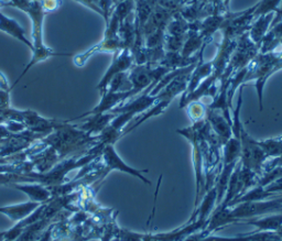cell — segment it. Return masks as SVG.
I'll return each mask as SVG.
<instances>
[{"instance_id":"d6986e66","label":"cell","mask_w":282,"mask_h":241,"mask_svg":"<svg viewBox=\"0 0 282 241\" xmlns=\"http://www.w3.org/2000/svg\"><path fill=\"white\" fill-rule=\"evenodd\" d=\"M2 5H3V3H2V2H0V6H2Z\"/></svg>"},{"instance_id":"3957f363","label":"cell","mask_w":282,"mask_h":241,"mask_svg":"<svg viewBox=\"0 0 282 241\" xmlns=\"http://www.w3.org/2000/svg\"><path fill=\"white\" fill-rule=\"evenodd\" d=\"M201 123V122H200ZM200 123L193 124V126L185 129H178L177 132L181 136L185 137L191 142L193 147V163H194V172H195V203L194 210L199 207L201 201L204 197L206 188L205 174H204V161H203V149L201 144V138L199 132Z\"/></svg>"},{"instance_id":"9c48e42d","label":"cell","mask_w":282,"mask_h":241,"mask_svg":"<svg viewBox=\"0 0 282 241\" xmlns=\"http://www.w3.org/2000/svg\"><path fill=\"white\" fill-rule=\"evenodd\" d=\"M273 18H274V13L259 16L258 17V19L255 22L251 23V26L249 27L247 34L249 39L258 46V49H259V44L261 40L269 31L270 27H271Z\"/></svg>"},{"instance_id":"ac0fdd59","label":"cell","mask_w":282,"mask_h":241,"mask_svg":"<svg viewBox=\"0 0 282 241\" xmlns=\"http://www.w3.org/2000/svg\"><path fill=\"white\" fill-rule=\"evenodd\" d=\"M60 3H61L60 0H42L40 5L43 11H53L59 8Z\"/></svg>"},{"instance_id":"52a82bcc","label":"cell","mask_w":282,"mask_h":241,"mask_svg":"<svg viewBox=\"0 0 282 241\" xmlns=\"http://www.w3.org/2000/svg\"><path fill=\"white\" fill-rule=\"evenodd\" d=\"M213 71H214L213 61L205 62L202 55L199 61H197L195 68L193 69V71H192V73L189 78L188 88H187V90H185V93L183 94L182 97H185V96H189L190 94L193 93L194 90L200 86V84L204 80H206L208 76L212 75Z\"/></svg>"},{"instance_id":"2e32d148","label":"cell","mask_w":282,"mask_h":241,"mask_svg":"<svg viewBox=\"0 0 282 241\" xmlns=\"http://www.w3.org/2000/svg\"><path fill=\"white\" fill-rule=\"evenodd\" d=\"M282 0H261L260 3L256 5V9L254 16L259 17L262 15H267L270 13H277V10L281 6Z\"/></svg>"},{"instance_id":"ffe728a7","label":"cell","mask_w":282,"mask_h":241,"mask_svg":"<svg viewBox=\"0 0 282 241\" xmlns=\"http://www.w3.org/2000/svg\"><path fill=\"white\" fill-rule=\"evenodd\" d=\"M280 138H281V139H282V136H281V137H280Z\"/></svg>"},{"instance_id":"277c9868","label":"cell","mask_w":282,"mask_h":241,"mask_svg":"<svg viewBox=\"0 0 282 241\" xmlns=\"http://www.w3.org/2000/svg\"><path fill=\"white\" fill-rule=\"evenodd\" d=\"M135 57L133 51L130 49H123L118 51L114 55L112 63L109 66V69L107 70L106 74L101 78L99 82L97 89L100 92V95H104L109 85L110 81L119 73H124V72H128L134 66Z\"/></svg>"},{"instance_id":"7a4b0ae2","label":"cell","mask_w":282,"mask_h":241,"mask_svg":"<svg viewBox=\"0 0 282 241\" xmlns=\"http://www.w3.org/2000/svg\"><path fill=\"white\" fill-rule=\"evenodd\" d=\"M247 75L245 82L256 81V90L258 95L259 109H263V88L268 78L275 72L282 70V52L258 53L256 57L248 64Z\"/></svg>"},{"instance_id":"ba28073f","label":"cell","mask_w":282,"mask_h":241,"mask_svg":"<svg viewBox=\"0 0 282 241\" xmlns=\"http://www.w3.org/2000/svg\"><path fill=\"white\" fill-rule=\"evenodd\" d=\"M41 205H42L41 203L29 201L27 203L15 204V205H10V206L0 207V213L9 217L11 220L19 222L27 218V217L31 215L33 212H35Z\"/></svg>"},{"instance_id":"30bf717a","label":"cell","mask_w":282,"mask_h":241,"mask_svg":"<svg viewBox=\"0 0 282 241\" xmlns=\"http://www.w3.org/2000/svg\"><path fill=\"white\" fill-rule=\"evenodd\" d=\"M91 116L92 117L89 118L85 124L80 126L81 130L85 131L86 134H88L89 136L103 132L108 127V126L110 125L112 120L115 119L116 114L108 111V112H104V113L91 114Z\"/></svg>"},{"instance_id":"9a60e30c","label":"cell","mask_w":282,"mask_h":241,"mask_svg":"<svg viewBox=\"0 0 282 241\" xmlns=\"http://www.w3.org/2000/svg\"><path fill=\"white\" fill-rule=\"evenodd\" d=\"M184 108H187V112L193 124L203 122L204 118L206 117L207 106L203 104L201 100L191 101L190 104H188Z\"/></svg>"},{"instance_id":"5bb4252c","label":"cell","mask_w":282,"mask_h":241,"mask_svg":"<svg viewBox=\"0 0 282 241\" xmlns=\"http://www.w3.org/2000/svg\"><path fill=\"white\" fill-rule=\"evenodd\" d=\"M261 149L267 154L268 159L278 158L282 154V139L279 138H272V139L258 141Z\"/></svg>"},{"instance_id":"7c38bea8","label":"cell","mask_w":282,"mask_h":241,"mask_svg":"<svg viewBox=\"0 0 282 241\" xmlns=\"http://www.w3.org/2000/svg\"><path fill=\"white\" fill-rule=\"evenodd\" d=\"M14 188L27 194L31 202L44 204L51 198V192L42 184H18Z\"/></svg>"},{"instance_id":"8fae6325","label":"cell","mask_w":282,"mask_h":241,"mask_svg":"<svg viewBox=\"0 0 282 241\" xmlns=\"http://www.w3.org/2000/svg\"><path fill=\"white\" fill-rule=\"evenodd\" d=\"M0 30L10 34L11 37H14L15 39L21 41L30 50L33 51V45L31 42L26 38V32L23 28L17 21H15L14 19H10V18H7L2 13H0Z\"/></svg>"},{"instance_id":"e0dca14e","label":"cell","mask_w":282,"mask_h":241,"mask_svg":"<svg viewBox=\"0 0 282 241\" xmlns=\"http://www.w3.org/2000/svg\"><path fill=\"white\" fill-rule=\"evenodd\" d=\"M26 112H27L28 120H29V122H31V123H33L34 120H35V118L38 117V114L35 113V112H32V111H26ZM50 122H51V120H43V119L39 118L37 120V129H39V126L40 125H43V126H45L46 128H50V125H51Z\"/></svg>"},{"instance_id":"8992f818","label":"cell","mask_w":282,"mask_h":241,"mask_svg":"<svg viewBox=\"0 0 282 241\" xmlns=\"http://www.w3.org/2000/svg\"><path fill=\"white\" fill-rule=\"evenodd\" d=\"M206 122L211 127L212 131L218 138L220 143L223 144L231 139L233 136V129L232 125L233 122L227 118L223 111L218 109H214V108H208L206 111Z\"/></svg>"},{"instance_id":"4fadbf2b","label":"cell","mask_w":282,"mask_h":241,"mask_svg":"<svg viewBox=\"0 0 282 241\" xmlns=\"http://www.w3.org/2000/svg\"><path fill=\"white\" fill-rule=\"evenodd\" d=\"M246 224L257 227L260 231H274L282 226V214H269L263 215V217H255L254 219L246 221Z\"/></svg>"},{"instance_id":"5b68a950","label":"cell","mask_w":282,"mask_h":241,"mask_svg":"<svg viewBox=\"0 0 282 241\" xmlns=\"http://www.w3.org/2000/svg\"><path fill=\"white\" fill-rule=\"evenodd\" d=\"M101 155H103V159L107 167V172H109L111 170L125 172L141 179L145 184L151 185L150 179H148L145 175H143V174L148 172V170H137V168H134L126 164L122 160L121 156L117 154L115 148H114V144H107V146H105L103 151H101Z\"/></svg>"},{"instance_id":"6da1fadb","label":"cell","mask_w":282,"mask_h":241,"mask_svg":"<svg viewBox=\"0 0 282 241\" xmlns=\"http://www.w3.org/2000/svg\"><path fill=\"white\" fill-rule=\"evenodd\" d=\"M243 102V86L239 87V95L237 106L234 110V118L232 119L233 136L237 137L241 142V163L242 166L255 172L258 175H261L263 165L268 161V156L261 149L257 140L251 138L246 131L241 120V108Z\"/></svg>"}]
</instances>
